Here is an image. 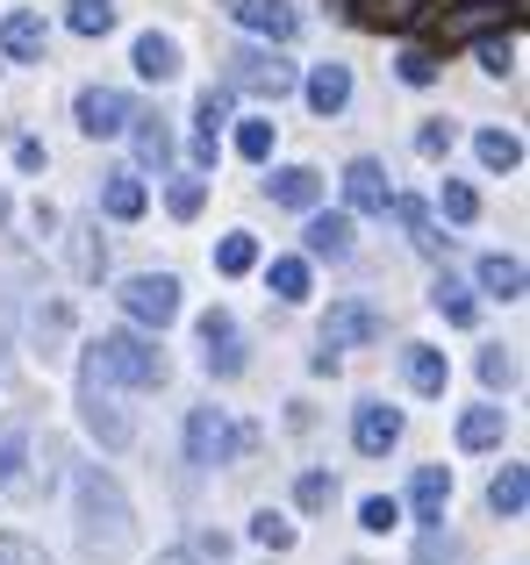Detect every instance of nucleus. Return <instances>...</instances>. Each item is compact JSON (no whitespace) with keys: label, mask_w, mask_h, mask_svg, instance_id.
<instances>
[{"label":"nucleus","mask_w":530,"mask_h":565,"mask_svg":"<svg viewBox=\"0 0 530 565\" xmlns=\"http://www.w3.org/2000/svg\"><path fill=\"white\" fill-rule=\"evenodd\" d=\"M273 294L279 301H308V258H273Z\"/></svg>","instance_id":"c85d7f7f"},{"label":"nucleus","mask_w":530,"mask_h":565,"mask_svg":"<svg viewBox=\"0 0 530 565\" xmlns=\"http://www.w3.org/2000/svg\"><path fill=\"white\" fill-rule=\"evenodd\" d=\"M237 158L265 166V158H273V122H244V129H237Z\"/></svg>","instance_id":"c9c22d12"},{"label":"nucleus","mask_w":530,"mask_h":565,"mask_svg":"<svg viewBox=\"0 0 530 565\" xmlns=\"http://www.w3.org/2000/svg\"><path fill=\"white\" fill-rule=\"evenodd\" d=\"M416 565H459V544H452L437 523H423V537H416Z\"/></svg>","instance_id":"72a5a7b5"},{"label":"nucleus","mask_w":530,"mask_h":565,"mask_svg":"<svg viewBox=\"0 0 530 565\" xmlns=\"http://www.w3.org/2000/svg\"><path fill=\"white\" fill-rule=\"evenodd\" d=\"M86 373L100 386H166V351L137 330H115L100 344H86Z\"/></svg>","instance_id":"f03ea898"},{"label":"nucleus","mask_w":530,"mask_h":565,"mask_svg":"<svg viewBox=\"0 0 530 565\" xmlns=\"http://www.w3.org/2000/svg\"><path fill=\"white\" fill-rule=\"evenodd\" d=\"M308 258H344V250H351V215H337V207H330V215H308Z\"/></svg>","instance_id":"dca6fc26"},{"label":"nucleus","mask_w":530,"mask_h":565,"mask_svg":"<svg viewBox=\"0 0 530 565\" xmlns=\"http://www.w3.org/2000/svg\"><path fill=\"white\" fill-rule=\"evenodd\" d=\"M480 65H488V72H509V43H480Z\"/></svg>","instance_id":"de8ad7c7"},{"label":"nucleus","mask_w":530,"mask_h":565,"mask_svg":"<svg viewBox=\"0 0 530 565\" xmlns=\"http://www.w3.org/2000/svg\"><path fill=\"white\" fill-rule=\"evenodd\" d=\"M129 122H137V108H129L123 86H86L80 94V129L86 137H123Z\"/></svg>","instance_id":"0eeeda50"},{"label":"nucleus","mask_w":530,"mask_h":565,"mask_svg":"<svg viewBox=\"0 0 530 565\" xmlns=\"http://www.w3.org/2000/svg\"><path fill=\"white\" fill-rule=\"evenodd\" d=\"M223 86H244V94L279 100V94H294V65L273 57V51H230L223 57Z\"/></svg>","instance_id":"39448f33"},{"label":"nucleus","mask_w":530,"mask_h":565,"mask_svg":"<svg viewBox=\"0 0 530 565\" xmlns=\"http://www.w3.org/2000/svg\"><path fill=\"white\" fill-rule=\"evenodd\" d=\"M22 458H29V437H22V429H8V437H0V494L22 487Z\"/></svg>","instance_id":"2f4dec72"},{"label":"nucleus","mask_w":530,"mask_h":565,"mask_svg":"<svg viewBox=\"0 0 530 565\" xmlns=\"http://www.w3.org/2000/svg\"><path fill=\"white\" fill-rule=\"evenodd\" d=\"M123 316L129 322H144V330H166L172 316H180V279L172 273H137V279H123Z\"/></svg>","instance_id":"20e7f679"},{"label":"nucleus","mask_w":530,"mask_h":565,"mask_svg":"<svg viewBox=\"0 0 530 565\" xmlns=\"http://www.w3.org/2000/svg\"><path fill=\"white\" fill-rule=\"evenodd\" d=\"M437 201H445L452 222H474V215H480V193L466 186V180H445V186H437Z\"/></svg>","instance_id":"f704fd0d"},{"label":"nucleus","mask_w":530,"mask_h":565,"mask_svg":"<svg viewBox=\"0 0 530 565\" xmlns=\"http://www.w3.org/2000/svg\"><path fill=\"white\" fill-rule=\"evenodd\" d=\"M137 158H144V166H166V158H172V137L158 122H144L137 129Z\"/></svg>","instance_id":"ea45409f"},{"label":"nucleus","mask_w":530,"mask_h":565,"mask_svg":"<svg viewBox=\"0 0 530 565\" xmlns=\"http://www.w3.org/2000/svg\"><path fill=\"white\" fill-rule=\"evenodd\" d=\"M344 201L359 207V215H388V201H394L388 172H380L373 158H351V166H344Z\"/></svg>","instance_id":"f8f14e48"},{"label":"nucleus","mask_w":530,"mask_h":565,"mask_svg":"<svg viewBox=\"0 0 530 565\" xmlns=\"http://www.w3.org/2000/svg\"><path fill=\"white\" fill-rule=\"evenodd\" d=\"M158 565H194V558H187V552H166V558H158Z\"/></svg>","instance_id":"09e8293b"},{"label":"nucleus","mask_w":530,"mask_h":565,"mask_svg":"<svg viewBox=\"0 0 530 565\" xmlns=\"http://www.w3.org/2000/svg\"><path fill=\"white\" fill-rule=\"evenodd\" d=\"M201 201H209V180H201V172H187V180H172V193H166V207L180 222H194L201 215Z\"/></svg>","instance_id":"7c9ffc66"},{"label":"nucleus","mask_w":530,"mask_h":565,"mask_svg":"<svg viewBox=\"0 0 530 565\" xmlns=\"http://www.w3.org/2000/svg\"><path fill=\"white\" fill-rule=\"evenodd\" d=\"M388 330V316H380V308H365V301H337L330 316H322V351H351V344H365V337H380Z\"/></svg>","instance_id":"423d86ee"},{"label":"nucleus","mask_w":530,"mask_h":565,"mask_svg":"<svg viewBox=\"0 0 530 565\" xmlns=\"http://www.w3.org/2000/svg\"><path fill=\"white\" fill-rule=\"evenodd\" d=\"M359 523L373 530V537H388V530L402 523V509H394V501H380V494H373V501H365V509H359Z\"/></svg>","instance_id":"a19ab883"},{"label":"nucleus","mask_w":530,"mask_h":565,"mask_svg":"<svg viewBox=\"0 0 530 565\" xmlns=\"http://www.w3.org/2000/svg\"><path fill=\"white\" fill-rule=\"evenodd\" d=\"M402 373L416 394H445V380H452V365H445V351H431V344H409L402 351Z\"/></svg>","instance_id":"f3484780"},{"label":"nucleus","mask_w":530,"mask_h":565,"mask_svg":"<svg viewBox=\"0 0 530 565\" xmlns=\"http://www.w3.org/2000/svg\"><path fill=\"white\" fill-rule=\"evenodd\" d=\"M137 72H144L151 86L180 79V43H172V36H158V29H144V36H137Z\"/></svg>","instance_id":"4468645a"},{"label":"nucleus","mask_w":530,"mask_h":565,"mask_svg":"<svg viewBox=\"0 0 530 565\" xmlns=\"http://www.w3.org/2000/svg\"><path fill=\"white\" fill-rule=\"evenodd\" d=\"M252 537L265 544V552H287V544H294V523H287V515H273V509H265L258 523H252Z\"/></svg>","instance_id":"4c0bfd02"},{"label":"nucleus","mask_w":530,"mask_h":565,"mask_svg":"<svg viewBox=\"0 0 530 565\" xmlns=\"http://www.w3.org/2000/svg\"><path fill=\"white\" fill-rule=\"evenodd\" d=\"M80 544L94 558H129V544H137V523H129V501H123V487L108 480L100 466H80Z\"/></svg>","instance_id":"f257e3e1"},{"label":"nucleus","mask_w":530,"mask_h":565,"mask_svg":"<svg viewBox=\"0 0 530 565\" xmlns=\"http://www.w3.org/2000/svg\"><path fill=\"white\" fill-rule=\"evenodd\" d=\"M223 14H230V22H244V29H258V36H273V43L301 36V14H294L287 0H223Z\"/></svg>","instance_id":"1a4fd4ad"},{"label":"nucleus","mask_w":530,"mask_h":565,"mask_svg":"<svg viewBox=\"0 0 530 565\" xmlns=\"http://www.w3.org/2000/svg\"><path fill=\"white\" fill-rule=\"evenodd\" d=\"M351 444H359L365 458H388L394 444H402V415H394L388 401H365V408L351 415Z\"/></svg>","instance_id":"9b49d317"},{"label":"nucleus","mask_w":530,"mask_h":565,"mask_svg":"<svg viewBox=\"0 0 530 565\" xmlns=\"http://www.w3.org/2000/svg\"><path fill=\"white\" fill-rule=\"evenodd\" d=\"M480 294H495V301H523V265L517 258H480Z\"/></svg>","instance_id":"412c9836"},{"label":"nucleus","mask_w":530,"mask_h":565,"mask_svg":"<svg viewBox=\"0 0 530 565\" xmlns=\"http://www.w3.org/2000/svg\"><path fill=\"white\" fill-rule=\"evenodd\" d=\"M351 100V65H316L308 72V108L316 115H337Z\"/></svg>","instance_id":"a211bd4d"},{"label":"nucleus","mask_w":530,"mask_h":565,"mask_svg":"<svg viewBox=\"0 0 530 565\" xmlns=\"http://www.w3.org/2000/svg\"><path fill=\"white\" fill-rule=\"evenodd\" d=\"M252 265H258V236H223V244H215V273H223V279H244V273H252Z\"/></svg>","instance_id":"cd10ccee"},{"label":"nucleus","mask_w":530,"mask_h":565,"mask_svg":"<svg viewBox=\"0 0 530 565\" xmlns=\"http://www.w3.org/2000/svg\"><path fill=\"white\" fill-rule=\"evenodd\" d=\"M86 429H94V437L108 444V451H129V437H137L129 408H123V401H115V394H108V386H100L94 373H86Z\"/></svg>","instance_id":"6e6552de"},{"label":"nucleus","mask_w":530,"mask_h":565,"mask_svg":"<svg viewBox=\"0 0 530 565\" xmlns=\"http://www.w3.org/2000/svg\"><path fill=\"white\" fill-rule=\"evenodd\" d=\"M480 380L488 386H517V359H509V351H480Z\"/></svg>","instance_id":"79ce46f5"},{"label":"nucleus","mask_w":530,"mask_h":565,"mask_svg":"<svg viewBox=\"0 0 530 565\" xmlns=\"http://www.w3.org/2000/svg\"><path fill=\"white\" fill-rule=\"evenodd\" d=\"M409 501H416L423 523H445V501H452V472L445 466H423L416 480H409Z\"/></svg>","instance_id":"2eb2a0df"},{"label":"nucleus","mask_w":530,"mask_h":565,"mask_svg":"<svg viewBox=\"0 0 530 565\" xmlns=\"http://www.w3.org/2000/svg\"><path fill=\"white\" fill-rule=\"evenodd\" d=\"M100 207H108L115 222H137L144 215V180H137V172H115V180L100 186Z\"/></svg>","instance_id":"5701e85b"},{"label":"nucleus","mask_w":530,"mask_h":565,"mask_svg":"<svg viewBox=\"0 0 530 565\" xmlns=\"http://www.w3.org/2000/svg\"><path fill=\"white\" fill-rule=\"evenodd\" d=\"M237 451H252V429H230L223 408L187 415V466H230Z\"/></svg>","instance_id":"7ed1b4c3"},{"label":"nucleus","mask_w":530,"mask_h":565,"mask_svg":"<svg viewBox=\"0 0 530 565\" xmlns=\"http://www.w3.org/2000/svg\"><path fill=\"white\" fill-rule=\"evenodd\" d=\"M502 14H509L502 0H466L459 14H445V43H466V36H480V29H495Z\"/></svg>","instance_id":"aec40b11"},{"label":"nucleus","mask_w":530,"mask_h":565,"mask_svg":"<svg viewBox=\"0 0 530 565\" xmlns=\"http://www.w3.org/2000/svg\"><path fill=\"white\" fill-rule=\"evenodd\" d=\"M43 43H51V29H43V14L14 8L8 22H0V51H8L14 65H29V57H43Z\"/></svg>","instance_id":"ddd939ff"},{"label":"nucleus","mask_w":530,"mask_h":565,"mask_svg":"<svg viewBox=\"0 0 530 565\" xmlns=\"http://www.w3.org/2000/svg\"><path fill=\"white\" fill-rule=\"evenodd\" d=\"M502 423H509L502 408H466L459 415V444L466 451H488V444H502Z\"/></svg>","instance_id":"393cba45"},{"label":"nucleus","mask_w":530,"mask_h":565,"mask_svg":"<svg viewBox=\"0 0 530 565\" xmlns=\"http://www.w3.org/2000/svg\"><path fill=\"white\" fill-rule=\"evenodd\" d=\"M416 151H423V158H445V151H452V122H431V129L416 137Z\"/></svg>","instance_id":"a18cd8bd"},{"label":"nucleus","mask_w":530,"mask_h":565,"mask_svg":"<svg viewBox=\"0 0 530 565\" xmlns=\"http://www.w3.org/2000/svg\"><path fill=\"white\" fill-rule=\"evenodd\" d=\"M65 22H72V36H108L115 0H65Z\"/></svg>","instance_id":"bb28decb"},{"label":"nucleus","mask_w":530,"mask_h":565,"mask_svg":"<svg viewBox=\"0 0 530 565\" xmlns=\"http://www.w3.org/2000/svg\"><path fill=\"white\" fill-rule=\"evenodd\" d=\"M523 494H530L523 466H502V472H495V487H488V509H495V515H509V523H517V515H523Z\"/></svg>","instance_id":"a878e982"},{"label":"nucleus","mask_w":530,"mask_h":565,"mask_svg":"<svg viewBox=\"0 0 530 565\" xmlns=\"http://www.w3.org/2000/svg\"><path fill=\"white\" fill-rule=\"evenodd\" d=\"M14 166H22V172H43V143L22 137V143H14Z\"/></svg>","instance_id":"49530a36"},{"label":"nucleus","mask_w":530,"mask_h":565,"mask_svg":"<svg viewBox=\"0 0 530 565\" xmlns=\"http://www.w3.org/2000/svg\"><path fill=\"white\" fill-rule=\"evenodd\" d=\"M431 301H437V316H445V322H459V330H474V322H480V301H474V287H466V279H437V287H431Z\"/></svg>","instance_id":"6ab92c4d"},{"label":"nucleus","mask_w":530,"mask_h":565,"mask_svg":"<svg viewBox=\"0 0 530 565\" xmlns=\"http://www.w3.org/2000/svg\"><path fill=\"white\" fill-rule=\"evenodd\" d=\"M365 14H373V22H388V29H416L423 14H431V0H373Z\"/></svg>","instance_id":"473e14b6"},{"label":"nucleus","mask_w":530,"mask_h":565,"mask_svg":"<svg viewBox=\"0 0 530 565\" xmlns=\"http://www.w3.org/2000/svg\"><path fill=\"white\" fill-rule=\"evenodd\" d=\"M223 115H230V86H209V94H201V137H215Z\"/></svg>","instance_id":"37998d69"},{"label":"nucleus","mask_w":530,"mask_h":565,"mask_svg":"<svg viewBox=\"0 0 530 565\" xmlns=\"http://www.w3.org/2000/svg\"><path fill=\"white\" fill-rule=\"evenodd\" d=\"M273 201L279 207H316L322 201V180L308 166H287V172H273Z\"/></svg>","instance_id":"4be33fe9"},{"label":"nucleus","mask_w":530,"mask_h":565,"mask_svg":"<svg viewBox=\"0 0 530 565\" xmlns=\"http://www.w3.org/2000/svg\"><path fill=\"white\" fill-rule=\"evenodd\" d=\"M394 72H402V86H431L437 79V57L431 51H402V57H394Z\"/></svg>","instance_id":"58836bf2"},{"label":"nucleus","mask_w":530,"mask_h":565,"mask_svg":"<svg viewBox=\"0 0 530 565\" xmlns=\"http://www.w3.org/2000/svg\"><path fill=\"white\" fill-rule=\"evenodd\" d=\"M294 501H301V509H330V501H337V480H330V472H301Z\"/></svg>","instance_id":"e433bc0d"},{"label":"nucleus","mask_w":530,"mask_h":565,"mask_svg":"<svg viewBox=\"0 0 530 565\" xmlns=\"http://www.w3.org/2000/svg\"><path fill=\"white\" fill-rule=\"evenodd\" d=\"M0 565H51L29 537H0Z\"/></svg>","instance_id":"c03bdc74"},{"label":"nucleus","mask_w":530,"mask_h":565,"mask_svg":"<svg viewBox=\"0 0 530 565\" xmlns=\"http://www.w3.org/2000/svg\"><path fill=\"white\" fill-rule=\"evenodd\" d=\"M388 207L402 215V230H409V244H416V250H437V244H445V236L431 230V215H423V201H388Z\"/></svg>","instance_id":"c756f323"},{"label":"nucleus","mask_w":530,"mask_h":565,"mask_svg":"<svg viewBox=\"0 0 530 565\" xmlns=\"http://www.w3.org/2000/svg\"><path fill=\"white\" fill-rule=\"evenodd\" d=\"M201 344H209V373L215 380H237L244 373V337H237V322H230L223 308L201 316Z\"/></svg>","instance_id":"9d476101"},{"label":"nucleus","mask_w":530,"mask_h":565,"mask_svg":"<svg viewBox=\"0 0 530 565\" xmlns=\"http://www.w3.org/2000/svg\"><path fill=\"white\" fill-rule=\"evenodd\" d=\"M474 151H480V166H488V172H517L523 166V143L509 137V129H480Z\"/></svg>","instance_id":"b1692460"}]
</instances>
